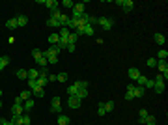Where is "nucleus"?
Instances as JSON below:
<instances>
[{
    "label": "nucleus",
    "mask_w": 168,
    "mask_h": 125,
    "mask_svg": "<svg viewBox=\"0 0 168 125\" xmlns=\"http://www.w3.org/2000/svg\"><path fill=\"white\" fill-rule=\"evenodd\" d=\"M60 110H62V99H60V97H53V99H51V112L60 114Z\"/></svg>",
    "instance_id": "f257e3e1"
},
{
    "label": "nucleus",
    "mask_w": 168,
    "mask_h": 125,
    "mask_svg": "<svg viewBox=\"0 0 168 125\" xmlns=\"http://www.w3.org/2000/svg\"><path fill=\"white\" fill-rule=\"evenodd\" d=\"M97 24H101L103 30H112V26H114V21H112V19L101 17V19H97Z\"/></svg>",
    "instance_id": "f03ea898"
},
{
    "label": "nucleus",
    "mask_w": 168,
    "mask_h": 125,
    "mask_svg": "<svg viewBox=\"0 0 168 125\" xmlns=\"http://www.w3.org/2000/svg\"><path fill=\"white\" fill-rule=\"evenodd\" d=\"M67 105H69V108H73V110H77L79 107H81V99L75 95H69V99H67Z\"/></svg>",
    "instance_id": "7ed1b4c3"
},
{
    "label": "nucleus",
    "mask_w": 168,
    "mask_h": 125,
    "mask_svg": "<svg viewBox=\"0 0 168 125\" xmlns=\"http://www.w3.org/2000/svg\"><path fill=\"white\" fill-rule=\"evenodd\" d=\"M122 7H123V11H125V13H129V11H133L135 2H133V0H122Z\"/></svg>",
    "instance_id": "20e7f679"
},
{
    "label": "nucleus",
    "mask_w": 168,
    "mask_h": 125,
    "mask_svg": "<svg viewBox=\"0 0 168 125\" xmlns=\"http://www.w3.org/2000/svg\"><path fill=\"white\" fill-rule=\"evenodd\" d=\"M153 41L155 43H157V45H165V43H166V36H165V34H161V32H157V34H155V36H153Z\"/></svg>",
    "instance_id": "39448f33"
},
{
    "label": "nucleus",
    "mask_w": 168,
    "mask_h": 125,
    "mask_svg": "<svg viewBox=\"0 0 168 125\" xmlns=\"http://www.w3.org/2000/svg\"><path fill=\"white\" fill-rule=\"evenodd\" d=\"M43 4H45L47 7H49L51 11H54V10H58V6H60V2H56V0H43Z\"/></svg>",
    "instance_id": "423d86ee"
},
{
    "label": "nucleus",
    "mask_w": 168,
    "mask_h": 125,
    "mask_svg": "<svg viewBox=\"0 0 168 125\" xmlns=\"http://www.w3.org/2000/svg\"><path fill=\"white\" fill-rule=\"evenodd\" d=\"M148 116H150V112H148L146 108H140V110H138V123H142V125H144V122H146Z\"/></svg>",
    "instance_id": "0eeeda50"
},
{
    "label": "nucleus",
    "mask_w": 168,
    "mask_h": 125,
    "mask_svg": "<svg viewBox=\"0 0 168 125\" xmlns=\"http://www.w3.org/2000/svg\"><path fill=\"white\" fill-rule=\"evenodd\" d=\"M133 95L135 97H144V95H146V88H144V86H135Z\"/></svg>",
    "instance_id": "6e6552de"
},
{
    "label": "nucleus",
    "mask_w": 168,
    "mask_h": 125,
    "mask_svg": "<svg viewBox=\"0 0 168 125\" xmlns=\"http://www.w3.org/2000/svg\"><path fill=\"white\" fill-rule=\"evenodd\" d=\"M11 114H13V116H23V114H25V108H23V105H13V108H11Z\"/></svg>",
    "instance_id": "1a4fd4ad"
},
{
    "label": "nucleus",
    "mask_w": 168,
    "mask_h": 125,
    "mask_svg": "<svg viewBox=\"0 0 168 125\" xmlns=\"http://www.w3.org/2000/svg\"><path fill=\"white\" fill-rule=\"evenodd\" d=\"M153 82H155L153 90H155L157 93H163V92H165V80H153Z\"/></svg>",
    "instance_id": "9d476101"
},
{
    "label": "nucleus",
    "mask_w": 168,
    "mask_h": 125,
    "mask_svg": "<svg viewBox=\"0 0 168 125\" xmlns=\"http://www.w3.org/2000/svg\"><path fill=\"white\" fill-rule=\"evenodd\" d=\"M71 123V118L66 114H58V125H69Z\"/></svg>",
    "instance_id": "9b49d317"
},
{
    "label": "nucleus",
    "mask_w": 168,
    "mask_h": 125,
    "mask_svg": "<svg viewBox=\"0 0 168 125\" xmlns=\"http://www.w3.org/2000/svg\"><path fill=\"white\" fill-rule=\"evenodd\" d=\"M39 77V69L34 67V69H28V80H36Z\"/></svg>",
    "instance_id": "f8f14e48"
},
{
    "label": "nucleus",
    "mask_w": 168,
    "mask_h": 125,
    "mask_svg": "<svg viewBox=\"0 0 168 125\" xmlns=\"http://www.w3.org/2000/svg\"><path fill=\"white\" fill-rule=\"evenodd\" d=\"M6 28H8V30H15V28H19V24H17V17H15V19H10V21H6Z\"/></svg>",
    "instance_id": "ddd939ff"
},
{
    "label": "nucleus",
    "mask_w": 168,
    "mask_h": 125,
    "mask_svg": "<svg viewBox=\"0 0 168 125\" xmlns=\"http://www.w3.org/2000/svg\"><path fill=\"white\" fill-rule=\"evenodd\" d=\"M140 75H142V73H140V71H138V69H137V67H133V69H129V79H131V80H137V79H138V77H140Z\"/></svg>",
    "instance_id": "4468645a"
},
{
    "label": "nucleus",
    "mask_w": 168,
    "mask_h": 125,
    "mask_svg": "<svg viewBox=\"0 0 168 125\" xmlns=\"http://www.w3.org/2000/svg\"><path fill=\"white\" fill-rule=\"evenodd\" d=\"M17 79H21V80H28V71L26 69H17Z\"/></svg>",
    "instance_id": "2eb2a0df"
},
{
    "label": "nucleus",
    "mask_w": 168,
    "mask_h": 125,
    "mask_svg": "<svg viewBox=\"0 0 168 125\" xmlns=\"http://www.w3.org/2000/svg\"><path fill=\"white\" fill-rule=\"evenodd\" d=\"M88 95H90V92H88V88H82V90H79V92H77V95H75V97H79V99H86V97Z\"/></svg>",
    "instance_id": "dca6fc26"
},
{
    "label": "nucleus",
    "mask_w": 168,
    "mask_h": 125,
    "mask_svg": "<svg viewBox=\"0 0 168 125\" xmlns=\"http://www.w3.org/2000/svg\"><path fill=\"white\" fill-rule=\"evenodd\" d=\"M84 6H86L84 2H77L73 6V11H75V13H84Z\"/></svg>",
    "instance_id": "f3484780"
},
{
    "label": "nucleus",
    "mask_w": 168,
    "mask_h": 125,
    "mask_svg": "<svg viewBox=\"0 0 168 125\" xmlns=\"http://www.w3.org/2000/svg\"><path fill=\"white\" fill-rule=\"evenodd\" d=\"M17 24L19 26H26L28 24V17H26V15H19V17H17Z\"/></svg>",
    "instance_id": "a211bd4d"
},
{
    "label": "nucleus",
    "mask_w": 168,
    "mask_h": 125,
    "mask_svg": "<svg viewBox=\"0 0 168 125\" xmlns=\"http://www.w3.org/2000/svg\"><path fill=\"white\" fill-rule=\"evenodd\" d=\"M10 64V56H0V71L6 69V65Z\"/></svg>",
    "instance_id": "6ab92c4d"
},
{
    "label": "nucleus",
    "mask_w": 168,
    "mask_h": 125,
    "mask_svg": "<svg viewBox=\"0 0 168 125\" xmlns=\"http://www.w3.org/2000/svg\"><path fill=\"white\" fill-rule=\"evenodd\" d=\"M77 39H79V36H77L75 32H71L69 37H67V45H75V43H77Z\"/></svg>",
    "instance_id": "aec40b11"
},
{
    "label": "nucleus",
    "mask_w": 168,
    "mask_h": 125,
    "mask_svg": "<svg viewBox=\"0 0 168 125\" xmlns=\"http://www.w3.org/2000/svg\"><path fill=\"white\" fill-rule=\"evenodd\" d=\"M58 41H60L58 34H51V36H49V43H51V45H58Z\"/></svg>",
    "instance_id": "412c9836"
},
{
    "label": "nucleus",
    "mask_w": 168,
    "mask_h": 125,
    "mask_svg": "<svg viewBox=\"0 0 168 125\" xmlns=\"http://www.w3.org/2000/svg\"><path fill=\"white\" fill-rule=\"evenodd\" d=\"M36 64H38L39 67H47V65H49V62H47L45 56H41V58H38V60H36Z\"/></svg>",
    "instance_id": "4be33fe9"
},
{
    "label": "nucleus",
    "mask_w": 168,
    "mask_h": 125,
    "mask_svg": "<svg viewBox=\"0 0 168 125\" xmlns=\"http://www.w3.org/2000/svg\"><path fill=\"white\" fill-rule=\"evenodd\" d=\"M47 26H49V28H56V26H60V22L56 21V19L49 17V21H47Z\"/></svg>",
    "instance_id": "5701e85b"
},
{
    "label": "nucleus",
    "mask_w": 168,
    "mask_h": 125,
    "mask_svg": "<svg viewBox=\"0 0 168 125\" xmlns=\"http://www.w3.org/2000/svg\"><path fill=\"white\" fill-rule=\"evenodd\" d=\"M47 52H51V54H56V56H58V52H60V47H58V45H51L49 49H47Z\"/></svg>",
    "instance_id": "b1692460"
},
{
    "label": "nucleus",
    "mask_w": 168,
    "mask_h": 125,
    "mask_svg": "<svg viewBox=\"0 0 168 125\" xmlns=\"http://www.w3.org/2000/svg\"><path fill=\"white\" fill-rule=\"evenodd\" d=\"M23 108H25V110H30V108H34V101H32V99H26L25 103H23Z\"/></svg>",
    "instance_id": "393cba45"
},
{
    "label": "nucleus",
    "mask_w": 168,
    "mask_h": 125,
    "mask_svg": "<svg viewBox=\"0 0 168 125\" xmlns=\"http://www.w3.org/2000/svg\"><path fill=\"white\" fill-rule=\"evenodd\" d=\"M30 95H32V90H25V92H21L19 97H21L23 101H26V99H30Z\"/></svg>",
    "instance_id": "a878e982"
},
{
    "label": "nucleus",
    "mask_w": 168,
    "mask_h": 125,
    "mask_svg": "<svg viewBox=\"0 0 168 125\" xmlns=\"http://www.w3.org/2000/svg\"><path fill=\"white\" fill-rule=\"evenodd\" d=\"M84 36H94V26H92V24L84 26Z\"/></svg>",
    "instance_id": "bb28decb"
},
{
    "label": "nucleus",
    "mask_w": 168,
    "mask_h": 125,
    "mask_svg": "<svg viewBox=\"0 0 168 125\" xmlns=\"http://www.w3.org/2000/svg\"><path fill=\"white\" fill-rule=\"evenodd\" d=\"M157 123V120H155V116H148L146 122H144V125H155Z\"/></svg>",
    "instance_id": "cd10ccee"
},
{
    "label": "nucleus",
    "mask_w": 168,
    "mask_h": 125,
    "mask_svg": "<svg viewBox=\"0 0 168 125\" xmlns=\"http://www.w3.org/2000/svg\"><path fill=\"white\" fill-rule=\"evenodd\" d=\"M56 80H58V82H66V80H67V73H58V75H56Z\"/></svg>",
    "instance_id": "c85d7f7f"
},
{
    "label": "nucleus",
    "mask_w": 168,
    "mask_h": 125,
    "mask_svg": "<svg viewBox=\"0 0 168 125\" xmlns=\"http://www.w3.org/2000/svg\"><path fill=\"white\" fill-rule=\"evenodd\" d=\"M32 56H34V60H38V58H41V56H43V50L34 49V50H32Z\"/></svg>",
    "instance_id": "c756f323"
},
{
    "label": "nucleus",
    "mask_w": 168,
    "mask_h": 125,
    "mask_svg": "<svg viewBox=\"0 0 168 125\" xmlns=\"http://www.w3.org/2000/svg\"><path fill=\"white\" fill-rule=\"evenodd\" d=\"M32 95H36V97H43V95H45V90H43V88H38V90H34V92H32Z\"/></svg>",
    "instance_id": "7c9ffc66"
},
{
    "label": "nucleus",
    "mask_w": 168,
    "mask_h": 125,
    "mask_svg": "<svg viewBox=\"0 0 168 125\" xmlns=\"http://www.w3.org/2000/svg\"><path fill=\"white\" fill-rule=\"evenodd\" d=\"M166 56H168V50H159V54H157V60H166Z\"/></svg>",
    "instance_id": "2f4dec72"
},
{
    "label": "nucleus",
    "mask_w": 168,
    "mask_h": 125,
    "mask_svg": "<svg viewBox=\"0 0 168 125\" xmlns=\"http://www.w3.org/2000/svg\"><path fill=\"white\" fill-rule=\"evenodd\" d=\"M28 82V86H30V90L34 92V90H38L39 88V84H38V80H26Z\"/></svg>",
    "instance_id": "473e14b6"
},
{
    "label": "nucleus",
    "mask_w": 168,
    "mask_h": 125,
    "mask_svg": "<svg viewBox=\"0 0 168 125\" xmlns=\"http://www.w3.org/2000/svg\"><path fill=\"white\" fill-rule=\"evenodd\" d=\"M114 107H116V105H114V101H107V103H105V110H107V112L114 110Z\"/></svg>",
    "instance_id": "72a5a7b5"
},
{
    "label": "nucleus",
    "mask_w": 168,
    "mask_h": 125,
    "mask_svg": "<svg viewBox=\"0 0 168 125\" xmlns=\"http://www.w3.org/2000/svg\"><path fill=\"white\" fill-rule=\"evenodd\" d=\"M10 122L13 123V125H23V120H21V116H13V118H11Z\"/></svg>",
    "instance_id": "f704fd0d"
},
{
    "label": "nucleus",
    "mask_w": 168,
    "mask_h": 125,
    "mask_svg": "<svg viewBox=\"0 0 168 125\" xmlns=\"http://www.w3.org/2000/svg\"><path fill=\"white\" fill-rule=\"evenodd\" d=\"M97 114L99 116H105L107 110H105V103H99V108H97Z\"/></svg>",
    "instance_id": "c9c22d12"
},
{
    "label": "nucleus",
    "mask_w": 168,
    "mask_h": 125,
    "mask_svg": "<svg viewBox=\"0 0 168 125\" xmlns=\"http://www.w3.org/2000/svg\"><path fill=\"white\" fill-rule=\"evenodd\" d=\"M157 65V58H148V67H155Z\"/></svg>",
    "instance_id": "e433bc0d"
},
{
    "label": "nucleus",
    "mask_w": 168,
    "mask_h": 125,
    "mask_svg": "<svg viewBox=\"0 0 168 125\" xmlns=\"http://www.w3.org/2000/svg\"><path fill=\"white\" fill-rule=\"evenodd\" d=\"M153 86H155V82L148 79V80H146V84H144V88H146V90H153Z\"/></svg>",
    "instance_id": "4c0bfd02"
},
{
    "label": "nucleus",
    "mask_w": 168,
    "mask_h": 125,
    "mask_svg": "<svg viewBox=\"0 0 168 125\" xmlns=\"http://www.w3.org/2000/svg\"><path fill=\"white\" fill-rule=\"evenodd\" d=\"M146 80H148V77H144V75H140L138 79H137V82H138V86H144L146 84Z\"/></svg>",
    "instance_id": "58836bf2"
},
{
    "label": "nucleus",
    "mask_w": 168,
    "mask_h": 125,
    "mask_svg": "<svg viewBox=\"0 0 168 125\" xmlns=\"http://www.w3.org/2000/svg\"><path fill=\"white\" fill-rule=\"evenodd\" d=\"M21 120H23V125H30V116L28 114H23Z\"/></svg>",
    "instance_id": "ea45409f"
},
{
    "label": "nucleus",
    "mask_w": 168,
    "mask_h": 125,
    "mask_svg": "<svg viewBox=\"0 0 168 125\" xmlns=\"http://www.w3.org/2000/svg\"><path fill=\"white\" fill-rule=\"evenodd\" d=\"M60 6H64V7H73V6H75V2H71V0H64Z\"/></svg>",
    "instance_id": "a19ab883"
},
{
    "label": "nucleus",
    "mask_w": 168,
    "mask_h": 125,
    "mask_svg": "<svg viewBox=\"0 0 168 125\" xmlns=\"http://www.w3.org/2000/svg\"><path fill=\"white\" fill-rule=\"evenodd\" d=\"M60 15H62V11H60V10H54L53 13H51V17H53V19H56V21H58V19H60Z\"/></svg>",
    "instance_id": "79ce46f5"
},
{
    "label": "nucleus",
    "mask_w": 168,
    "mask_h": 125,
    "mask_svg": "<svg viewBox=\"0 0 168 125\" xmlns=\"http://www.w3.org/2000/svg\"><path fill=\"white\" fill-rule=\"evenodd\" d=\"M88 24H97V17H94V15H90V17H88Z\"/></svg>",
    "instance_id": "37998d69"
},
{
    "label": "nucleus",
    "mask_w": 168,
    "mask_h": 125,
    "mask_svg": "<svg viewBox=\"0 0 168 125\" xmlns=\"http://www.w3.org/2000/svg\"><path fill=\"white\" fill-rule=\"evenodd\" d=\"M75 34H77V36H84V26H77V28H75Z\"/></svg>",
    "instance_id": "c03bdc74"
},
{
    "label": "nucleus",
    "mask_w": 168,
    "mask_h": 125,
    "mask_svg": "<svg viewBox=\"0 0 168 125\" xmlns=\"http://www.w3.org/2000/svg\"><path fill=\"white\" fill-rule=\"evenodd\" d=\"M125 99H127V101H131V99H135V95H133V92H125Z\"/></svg>",
    "instance_id": "a18cd8bd"
},
{
    "label": "nucleus",
    "mask_w": 168,
    "mask_h": 125,
    "mask_svg": "<svg viewBox=\"0 0 168 125\" xmlns=\"http://www.w3.org/2000/svg\"><path fill=\"white\" fill-rule=\"evenodd\" d=\"M47 80H49V82H54V80H56V75H53V73H49V77H47Z\"/></svg>",
    "instance_id": "49530a36"
},
{
    "label": "nucleus",
    "mask_w": 168,
    "mask_h": 125,
    "mask_svg": "<svg viewBox=\"0 0 168 125\" xmlns=\"http://www.w3.org/2000/svg\"><path fill=\"white\" fill-rule=\"evenodd\" d=\"M0 125H13V123L8 122V120H4V118H0Z\"/></svg>",
    "instance_id": "de8ad7c7"
},
{
    "label": "nucleus",
    "mask_w": 168,
    "mask_h": 125,
    "mask_svg": "<svg viewBox=\"0 0 168 125\" xmlns=\"http://www.w3.org/2000/svg\"><path fill=\"white\" fill-rule=\"evenodd\" d=\"M23 103H25V101H23V99H21V97H19V95L15 97V103H13V105H23Z\"/></svg>",
    "instance_id": "09e8293b"
},
{
    "label": "nucleus",
    "mask_w": 168,
    "mask_h": 125,
    "mask_svg": "<svg viewBox=\"0 0 168 125\" xmlns=\"http://www.w3.org/2000/svg\"><path fill=\"white\" fill-rule=\"evenodd\" d=\"M133 90H135V84H133V82L127 84V92H133Z\"/></svg>",
    "instance_id": "8fccbe9b"
},
{
    "label": "nucleus",
    "mask_w": 168,
    "mask_h": 125,
    "mask_svg": "<svg viewBox=\"0 0 168 125\" xmlns=\"http://www.w3.org/2000/svg\"><path fill=\"white\" fill-rule=\"evenodd\" d=\"M67 50H69V52H75V45H67Z\"/></svg>",
    "instance_id": "3c124183"
},
{
    "label": "nucleus",
    "mask_w": 168,
    "mask_h": 125,
    "mask_svg": "<svg viewBox=\"0 0 168 125\" xmlns=\"http://www.w3.org/2000/svg\"><path fill=\"white\" fill-rule=\"evenodd\" d=\"M0 108H2V101H0Z\"/></svg>",
    "instance_id": "603ef678"
},
{
    "label": "nucleus",
    "mask_w": 168,
    "mask_h": 125,
    "mask_svg": "<svg viewBox=\"0 0 168 125\" xmlns=\"http://www.w3.org/2000/svg\"><path fill=\"white\" fill-rule=\"evenodd\" d=\"M0 95H2V90H0Z\"/></svg>",
    "instance_id": "864d4df0"
}]
</instances>
